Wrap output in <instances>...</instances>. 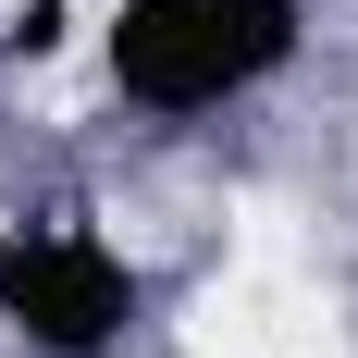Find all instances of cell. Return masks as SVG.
Returning <instances> with one entry per match:
<instances>
[{"instance_id": "obj_2", "label": "cell", "mask_w": 358, "mask_h": 358, "mask_svg": "<svg viewBox=\"0 0 358 358\" xmlns=\"http://www.w3.org/2000/svg\"><path fill=\"white\" fill-rule=\"evenodd\" d=\"M148 334V272L87 210H13L0 222V346L25 358H124Z\"/></svg>"}, {"instance_id": "obj_1", "label": "cell", "mask_w": 358, "mask_h": 358, "mask_svg": "<svg viewBox=\"0 0 358 358\" xmlns=\"http://www.w3.org/2000/svg\"><path fill=\"white\" fill-rule=\"evenodd\" d=\"M309 50V0H111L99 13V87L136 124H222L272 99Z\"/></svg>"}]
</instances>
